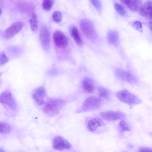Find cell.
<instances>
[{
    "mask_svg": "<svg viewBox=\"0 0 152 152\" xmlns=\"http://www.w3.org/2000/svg\"><path fill=\"white\" fill-rule=\"evenodd\" d=\"M65 101L59 99H52L49 101L43 109L44 113L48 115H54L58 113L64 106Z\"/></svg>",
    "mask_w": 152,
    "mask_h": 152,
    "instance_id": "6da1fadb",
    "label": "cell"
},
{
    "mask_svg": "<svg viewBox=\"0 0 152 152\" xmlns=\"http://www.w3.org/2000/svg\"><path fill=\"white\" fill-rule=\"evenodd\" d=\"M116 96L120 101L130 106L138 104L141 102L137 96L126 89L118 91Z\"/></svg>",
    "mask_w": 152,
    "mask_h": 152,
    "instance_id": "7a4b0ae2",
    "label": "cell"
},
{
    "mask_svg": "<svg viewBox=\"0 0 152 152\" xmlns=\"http://www.w3.org/2000/svg\"><path fill=\"white\" fill-rule=\"evenodd\" d=\"M101 99L94 96H90L84 101L81 106L76 111L77 113H80L96 109L100 106Z\"/></svg>",
    "mask_w": 152,
    "mask_h": 152,
    "instance_id": "3957f363",
    "label": "cell"
},
{
    "mask_svg": "<svg viewBox=\"0 0 152 152\" xmlns=\"http://www.w3.org/2000/svg\"><path fill=\"white\" fill-rule=\"evenodd\" d=\"M80 27L83 34L87 38L91 40L95 39L96 33L91 21L87 19H83L80 22Z\"/></svg>",
    "mask_w": 152,
    "mask_h": 152,
    "instance_id": "277c9868",
    "label": "cell"
},
{
    "mask_svg": "<svg viewBox=\"0 0 152 152\" xmlns=\"http://www.w3.org/2000/svg\"><path fill=\"white\" fill-rule=\"evenodd\" d=\"M23 24L21 22H16L6 29L3 33L4 37L9 39L18 33L22 29Z\"/></svg>",
    "mask_w": 152,
    "mask_h": 152,
    "instance_id": "5b68a950",
    "label": "cell"
},
{
    "mask_svg": "<svg viewBox=\"0 0 152 152\" xmlns=\"http://www.w3.org/2000/svg\"><path fill=\"white\" fill-rule=\"evenodd\" d=\"M52 145L53 149L58 150L69 149L72 147L71 144L60 136H57L54 138Z\"/></svg>",
    "mask_w": 152,
    "mask_h": 152,
    "instance_id": "8992f818",
    "label": "cell"
},
{
    "mask_svg": "<svg viewBox=\"0 0 152 152\" xmlns=\"http://www.w3.org/2000/svg\"><path fill=\"white\" fill-rule=\"evenodd\" d=\"M39 37L44 49H49L50 43V34L48 28L45 26H42L40 28Z\"/></svg>",
    "mask_w": 152,
    "mask_h": 152,
    "instance_id": "52a82bcc",
    "label": "cell"
},
{
    "mask_svg": "<svg viewBox=\"0 0 152 152\" xmlns=\"http://www.w3.org/2000/svg\"><path fill=\"white\" fill-rule=\"evenodd\" d=\"M53 38L55 45L61 48H66L68 44L67 39L65 35L62 32L56 31L53 33Z\"/></svg>",
    "mask_w": 152,
    "mask_h": 152,
    "instance_id": "ba28073f",
    "label": "cell"
},
{
    "mask_svg": "<svg viewBox=\"0 0 152 152\" xmlns=\"http://www.w3.org/2000/svg\"><path fill=\"white\" fill-rule=\"evenodd\" d=\"M102 117L105 120L109 121L116 120L125 118V115L123 112L111 110L105 111L100 113Z\"/></svg>",
    "mask_w": 152,
    "mask_h": 152,
    "instance_id": "9c48e42d",
    "label": "cell"
},
{
    "mask_svg": "<svg viewBox=\"0 0 152 152\" xmlns=\"http://www.w3.org/2000/svg\"><path fill=\"white\" fill-rule=\"evenodd\" d=\"M0 102L1 103L7 105L12 110H14L16 108L15 100L11 93L9 91H5L1 94Z\"/></svg>",
    "mask_w": 152,
    "mask_h": 152,
    "instance_id": "30bf717a",
    "label": "cell"
},
{
    "mask_svg": "<svg viewBox=\"0 0 152 152\" xmlns=\"http://www.w3.org/2000/svg\"><path fill=\"white\" fill-rule=\"evenodd\" d=\"M138 10L142 17L152 20V1H148L141 5Z\"/></svg>",
    "mask_w": 152,
    "mask_h": 152,
    "instance_id": "8fae6325",
    "label": "cell"
},
{
    "mask_svg": "<svg viewBox=\"0 0 152 152\" xmlns=\"http://www.w3.org/2000/svg\"><path fill=\"white\" fill-rule=\"evenodd\" d=\"M46 92L45 88L40 87L36 88L34 91L32 97L34 99L39 105H43L45 104V98Z\"/></svg>",
    "mask_w": 152,
    "mask_h": 152,
    "instance_id": "7c38bea8",
    "label": "cell"
},
{
    "mask_svg": "<svg viewBox=\"0 0 152 152\" xmlns=\"http://www.w3.org/2000/svg\"><path fill=\"white\" fill-rule=\"evenodd\" d=\"M115 74L120 79L130 83H133L135 81V78L132 75L126 71L117 69L115 71Z\"/></svg>",
    "mask_w": 152,
    "mask_h": 152,
    "instance_id": "4fadbf2b",
    "label": "cell"
},
{
    "mask_svg": "<svg viewBox=\"0 0 152 152\" xmlns=\"http://www.w3.org/2000/svg\"><path fill=\"white\" fill-rule=\"evenodd\" d=\"M82 88L86 92L92 93L95 90V86L93 80L91 78L85 77L83 79L82 82Z\"/></svg>",
    "mask_w": 152,
    "mask_h": 152,
    "instance_id": "5bb4252c",
    "label": "cell"
},
{
    "mask_svg": "<svg viewBox=\"0 0 152 152\" xmlns=\"http://www.w3.org/2000/svg\"><path fill=\"white\" fill-rule=\"evenodd\" d=\"M121 2L129 10L134 11L139 10L141 6V0H120Z\"/></svg>",
    "mask_w": 152,
    "mask_h": 152,
    "instance_id": "9a60e30c",
    "label": "cell"
},
{
    "mask_svg": "<svg viewBox=\"0 0 152 152\" xmlns=\"http://www.w3.org/2000/svg\"><path fill=\"white\" fill-rule=\"evenodd\" d=\"M103 120L99 118H94L91 120L88 124V127L91 131H94L99 127L104 125Z\"/></svg>",
    "mask_w": 152,
    "mask_h": 152,
    "instance_id": "2e32d148",
    "label": "cell"
},
{
    "mask_svg": "<svg viewBox=\"0 0 152 152\" xmlns=\"http://www.w3.org/2000/svg\"><path fill=\"white\" fill-rule=\"evenodd\" d=\"M69 32L76 43L78 45H81L82 44V39L77 27L74 26H72L70 28Z\"/></svg>",
    "mask_w": 152,
    "mask_h": 152,
    "instance_id": "e0dca14e",
    "label": "cell"
},
{
    "mask_svg": "<svg viewBox=\"0 0 152 152\" xmlns=\"http://www.w3.org/2000/svg\"><path fill=\"white\" fill-rule=\"evenodd\" d=\"M107 38L109 42L114 45L118 44L119 37L117 32L114 31H110L108 33Z\"/></svg>",
    "mask_w": 152,
    "mask_h": 152,
    "instance_id": "ac0fdd59",
    "label": "cell"
},
{
    "mask_svg": "<svg viewBox=\"0 0 152 152\" xmlns=\"http://www.w3.org/2000/svg\"><path fill=\"white\" fill-rule=\"evenodd\" d=\"M18 6L21 11L26 12L30 11L33 8L32 5L24 0H20L18 2Z\"/></svg>",
    "mask_w": 152,
    "mask_h": 152,
    "instance_id": "d6986e66",
    "label": "cell"
},
{
    "mask_svg": "<svg viewBox=\"0 0 152 152\" xmlns=\"http://www.w3.org/2000/svg\"><path fill=\"white\" fill-rule=\"evenodd\" d=\"M31 28L33 32H36L38 28V21L37 15L35 13H32L29 20Z\"/></svg>",
    "mask_w": 152,
    "mask_h": 152,
    "instance_id": "ffe728a7",
    "label": "cell"
},
{
    "mask_svg": "<svg viewBox=\"0 0 152 152\" xmlns=\"http://www.w3.org/2000/svg\"><path fill=\"white\" fill-rule=\"evenodd\" d=\"M11 128L8 124L3 122H0V132L1 133L5 134L10 132Z\"/></svg>",
    "mask_w": 152,
    "mask_h": 152,
    "instance_id": "44dd1931",
    "label": "cell"
},
{
    "mask_svg": "<svg viewBox=\"0 0 152 152\" xmlns=\"http://www.w3.org/2000/svg\"><path fill=\"white\" fill-rule=\"evenodd\" d=\"M98 95L101 97L105 99L108 98L110 96L109 91L102 87H99L98 90Z\"/></svg>",
    "mask_w": 152,
    "mask_h": 152,
    "instance_id": "7402d4cb",
    "label": "cell"
},
{
    "mask_svg": "<svg viewBox=\"0 0 152 152\" xmlns=\"http://www.w3.org/2000/svg\"><path fill=\"white\" fill-rule=\"evenodd\" d=\"M53 4V0H43L42 6L44 10L48 11L51 9Z\"/></svg>",
    "mask_w": 152,
    "mask_h": 152,
    "instance_id": "603a6c76",
    "label": "cell"
},
{
    "mask_svg": "<svg viewBox=\"0 0 152 152\" xmlns=\"http://www.w3.org/2000/svg\"><path fill=\"white\" fill-rule=\"evenodd\" d=\"M115 8L117 12L121 15H124L126 11L124 7L119 4L116 3L115 5Z\"/></svg>",
    "mask_w": 152,
    "mask_h": 152,
    "instance_id": "cb8c5ba5",
    "label": "cell"
},
{
    "mask_svg": "<svg viewBox=\"0 0 152 152\" xmlns=\"http://www.w3.org/2000/svg\"><path fill=\"white\" fill-rule=\"evenodd\" d=\"M119 126L122 132L130 130V128L128 124L124 121L122 120L120 122Z\"/></svg>",
    "mask_w": 152,
    "mask_h": 152,
    "instance_id": "d4e9b609",
    "label": "cell"
},
{
    "mask_svg": "<svg viewBox=\"0 0 152 152\" xmlns=\"http://www.w3.org/2000/svg\"><path fill=\"white\" fill-rule=\"evenodd\" d=\"M52 17L53 20L56 22L61 21L62 18L61 13L58 11H55L52 14Z\"/></svg>",
    "mask_w": 152,
    "mask_h": 152,
    "instance_id": "484cf974",
    "label": "cell"
},
{
    "mask_svg": "<svg viewBox=\"0 0 152 152\" xmlns=\"http://www.w3.org/2000/svg\"><path fill=\"white\" fill-rule=\"evenodd\" d=\"M132 26L140 32L142 31V25L141 22L138 21L134 22L133 23Z\"/></svg>",
    "mask_w": 152,
    "mask_h": 152,
    "instance_id": "4316f807",
    "label": "cell"
},
{
    "mask_svg": "<svg viewBox=\"0 0 152 152\" xmlns=\"http://www.w3.org/2000/svg\"><path fill=\"white\" fill-rule=\"evenodd\" d=\"M8 59L4 52L1 53L0 54V65H3L7 62Z\"/></svg>",
    "mask_w": 152,
    "mask_h": 152,
    "instance_id": "83f0119b",
    "label": "cell"
},
{
    "mask_svg": "<svg viewBox=\"0 0 152 152\" xmlns=\"http://www.w3.org/2000/svg\"><path fill=\"white\" fill-rule=\"evenodd\" d=\"M91 3L94 7L98 10L101 9V4L100 0H91Z\"/></svg>",
    "mask_w": 152,
    "mask_h": 152,
    "instance_id": "f1b7e54d",
    "label": "cell"
},
{
    "mask_svg": "<svg viewBox=\"0 0 152 152\" xmlns=\"http://www.w3.org/2000/svg\"><path fill=\"white\" fill-rule=\"evenodd\" d=\"M139 152H152V149L147 147H142L139 149Z\"/></svg>",
    "mask_w": 152,
    "mask_h": 152,
    "instance_id": "f546056e",
    "label": "cell"
},
{
    "mask_svg": "<svg viewBox=\"0 0 152 152\" xmlns=\"http://www.w3.org/2000/svg\"><path fill=\"white\" fill-rule=\"evenodd\" d=\"M149 26L150 28L152 31V21H151L149 23Z\"/></svg>",
    "mask_w": 152,
    "mask_h": 152,
    "instance_id": "4dcf8cb0",
    "label": "cell"
},
{
    "mask_svg": "<svg viewBox=\"0 0 152 152\" xmlns=\"http://www.w3.org/2000/svg\"></svg>",
    "mask_w": 152,
    "mask_h": 152,
    "instance_id": "1f68e13d",
    "label": "cell"
}]
</instances>
